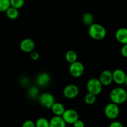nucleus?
<instances>
[{
	"label": "nucleus",
	"instance_id": "1",
	"mask_svg": "<svg viewBox=\"0 0 127 127\" xmlns=\"http://www.w3.org/2000/svg\"><path fill=\"white\" fill-rule=\"evenodd\" d=\"M109 97L111 102L119 105L124 104L127 100V92L124 88L117 87L110 91Z\"/></svg>",
	"mask_w": 127,
	"mask_h": 127
},
{
	"label": "nucleus",
	"instance_id": "2",
	"mask_svg": "<svg viewBox=\"0 0 127 127\" xmlns=\"http://www.w3.org/2000/svg\"><path fill=\"white\" fill-rule=\"evenodd\" d=\"M88 33L94 40H100L105 38L107 34V31L102 25L97 23H93L89 26Z\"/></svg>",
	"mask_w": 127,
	"mask_h": 127
},
{
	"label": "nucleus",
	"instance_id": "3",
	"mask_svg": "<svg viewBox=\"0 0 127 127\" xmlns=\"http://www.w3.org/2000/svg\"><path fill=\"white\" fill-rule=\"evenodd\" d=\"M86 88L88 93L95 95H98L103 90V86L99 79L96 78H92L88 81Z\"/></svg>",
	"mask_w": 127,
	"mask_h": 127
},
{
	"label": "nucleus",
	"instance_id": "4",
	"mask_svg": "<svg viewBox=\"0 0 127 127\" xmlns=\"http://www.w3.org/2000/svg\"><path fill=\"white\" fill-rule=\"evenodd\" d=\"M38 101L41 106L47 109H51L52 105L55 102L54 95L49 93H44L40 94Z\"/></svg>",
	"mask_w": 127,
	"mask_h": 127
},
{
	"label": "nucleus",
	"instance_id": "5",
	"mask_svg": "<svg viewBox=\"0 0 127 127\" xmlns=\"http://www.w3.org/2000/svg\"><path fill=\"white\" fill-rule=\"evenodd\" d=\"M104 114L106 117L110 120H115L120 114V109L119 105L112 102L109 103L104 109Z\"/></svg>",
	"mask_w": 127,
	"mask_h": 127
},
{
	"label": "nucleus",
	"instance_id": "6",
	"mask_svg": "<svg viewBox=\"0 0 127 127\" xmlns=\"http://www.w3.org/2000/svg\"><path fill=\"white\" fill-rule=\"evenodd\" d=\"M69 72L71 76L74 78H79L82 76L84 72V66L83 63L76 61L69 64Z\"/></svg>",
	"mask_w": 127,
	"mask_h": 127
},
{
	"label": "nucleus",
	"instance_id": "7",
	"mask_svg": "<svg viewBox=\"0 0 127 127\" xmlns=\"http://www.w3.org/2000/svg\"><path fill=\"white\" fill-rule=\"evenodd\" d=\"M62 117L66 124H73L79 119V114L74 109H66Z\"/></svg>",
	"mask_w": 127,
	"mask_h": 127
},
{
	"label": "nucleus",
	"instance_id": "8",
	"mask_svg": "<svg viewBox=\"0 0 127 127\" xmlns=\"http://www.w3.org/2000/svg\"><path fill=\"white\" fill-rule=\"evenodd\" d=\"M63 93L66 98L69 99H74L78 95L79 89L78 86L74 84H68L63 89Z\"/></svg>",
	"mask_w": 127,
	"mask_h": 127
},
{
	"label": "nucleus",
	"instance_id": "9",
	"mask_svg": "<svg viewBox=\"0 0 127 127\" xmlns=\"http://www.w3.org/2000/svg\"><path fill=\"white\" fill-rule=\"evenodd\" d=\"M99 79L103 86H110L113 83L112 71L109 69H105L102 71L100 74Z\"/></svg>",
	"mask_w": 127,
	"mask_h": 127
},
{
	"label": "nucleus",
	"instance_id": "10",
	"mask_svg": "<svg viewBox=\"0 0 127 127\" xmlns=\"http://www.w3.org/2000/svg\"><path fill=\"white\" fill-rule=\"evenodd\" d=\"M35 43L34 41L29 38H24L20 43V49L25 53H30L34 51Z\"/></svg>",
	"mask_w": 127,
	"mask_h": 127
},
{
	"label": "nucleus",
	"instance_id": "11",
	"mask_svg": "<svg viewBox=\"0 0 127 127\" xmlns=\"http://www.w3.org/2000/svg\"><path fill=\"white\" fill-rule=\"evenodd\" d=\"M113 82L118 85L125 84L126 73L122 69H116L112 72Z\"/></svg>",
	"mask_w": 127,
	"mask_h": 127
},
{
	"label": "nucleus",
	"instance_id": "12",
	"mask_svg": "<svg viewBox=\"0 0 127 127\" xmlns=\"http://www.w3.org/2000/svg\"><path fill=\"white\" fill-rule=\"evenodd\" d=\"M51 80L50 75L48 73L42 72L38 74L36 78V84L39 87H45L50 83Z\"/></svg>",
	"mask_w": 127,
	"mask_h": 127
},
{
	"label": "nucleus",
	"instance_id": "13",
	"mask_svg": "<svg viewBox=\"0 0 127 127\" xmlns=\"http://www.w3.org/2000/svg\"><path fill=\"white\" fill-rule=\"evenodd\" d=\"M115 35L117 40L119 43L123 45L127 44V28H119L117 30Z\"/></svg>",
	"mask_w": 127,
	"mask_h": 127
},
{
	"label": "nucleus",
	"instance_id": "14",
	"mask_svg": "<svg viewBox=\"0 0 127 127\" xmlns=\"http://www.w3.org/2000/svg\"><path fill=\"white\" fill-rule=\"evenodd\" d=\"M50 109L52 113L54 114V116L58 117H62L66 110L65 107L62 103L56 102L53 104Z\"/></svg>",
	"mask_w": 127,
	"mask_h": 127
},
{
	"label": "nucleus",
	"instance_id": "15",
	"mask_svg": "<svg viewBox=\"0 0 127 127\" xmlns=\"http://www.w3.org/2000/svg\"><path fill=\"white\" fill-rule=\"evenodd\" d=\"M49 127H66V124L62 117L53 116L49 120Z\"/></svg>",
	"mask_w": 127,
	"mask_h": 127
},
{
	"label": "nucleus",
	"instance_id": "16",
	"mask_svg": "<svg viewBox=\"0 0 127 127\" xmlns=\"http://www.w3.org/2000/svg\"><path fill=\"white\" fill-rule=\"evenodd\" d=\"M65 60L69 64L74 63L78 61V54L74 50H68L65 54Z\"/></svg>",
	"mask_w": 127,
	"mask_h": 127
},
{
	"label": "nucleus",
	"instance_id": "17",
	"mask_svg": "<svg viewBox=\"0 0 127 127\" xmlns=\"http://www.w3.org/2000/svg\"><path fill=\"white\" fill-rule=\"evenodd\" d=\"M6 16H7L9 19L12 20H14L16 19L19 17V12L18 9L14 8V7L11 6V7L6 11Z\"/></svg>",
	"mask_w": 127,
	"mask_h": 127
},
{
	"label": "nucleus",
	"instance_id": "18",
	"mask_svg": "<svg viewBox=\"0 0 127 127\" xmlns=\"http://www.w3.org/2000/svg\"><path fill=\"white\" fill-rule=\"evenodd\" d=\"M27 94H28L29 97L31 99H37L39 96V90L37 86H31L29 88L27 91Z\"/></svg>",
	"mask_w": 127,
	"mask_h": 127
},
{
	"label": "nucleus",
	"instance_id": "19",
	"mask_svg": "<svg viewBox=\"0 0 127 127\" xmlns=\"http://www.w3.org/2000/svg\"><path fill=\"white\" fill-rule=\"evenodd\" d=\"M82 21L84 24L90 26L91 25L94 23V16L91 13L86 12L83 14Z\"/></svg>",
	"mask_w": 127,
	"mask_h": 127
},
{
	"label": "nucleus",
	"instance_id": "20",
	"mask_svg": "<svg viewBox=\"0 0 127 127\" xmlns=\"http://www.w3.org/2000/svg\"><path fill=\"white\" fill-rule=\"evenodd\" d=\"M35 124V127H49V120L45 117L38 118Z\"/></svg>",
	"mask_w": 127,
	"mask_h": 127
},
{
	"label": "nucleus",
	"instance_id": "21",
	"mask_svg": "<svg viewBox=\"0 0 127 127\" xmlns=\"http://www.w3.org/2000/svg\"><path fill=\"white\" fill-rule=\"evenodd\" d=\"M96 101V95H93L90 93H87L84 97V102L88 105H91L94 104Z\"/></svg>",
	"mask_w": 127,
	"mask_h": 127
},
{
	"label": "nucleus",
	"instance_id": "22",
	"mask_svg": "<svg viewBox=\"0 0 127 127\" xmlns=\"http://www.w3.org/2000/svg\"><path fill=\"white\" fill-rule=\"evenodd\" d=\"M25 1L24 0H10V4L11 7L17 9H19L24 6Z\"/></svg>",
	"mask_w": 127,
	"mask_h": 127
},
{
	"label": "nucleus",
	"instance_id": "23",
	"mask_svg": "<svg viewBox=\"0 0 127 127\" xmlns=\"http://www.w3.org/2000/svg\"><path fill=\"white\" fill-rule=\"evenodd\" d=\"M11 7L9 0H0V12H5Z\"/></svg>",
	"mask_w": 127,
	"mask_h": 127
},
{
	"label": "nucleus",
	"instance_id": "24",
	"mask_svg": "<svg viewBox=\"0 0 127 127\" xmlns=\"http://www.w3.org/2000/svg\"><path fill=\"white\" fill-rule=\"evenodd\" d=\"M21 127H35V124L31 120H27L24 122Z\"/></svg>",
	"mask_w": 127,
	"mask_h": 127
},
{
	"label": "nucleus",
	"instance_id": "25",
	"mask_svg": "<svg viewBox=\"0 0 127 127\" xmlns=\"http://www.w3.org/2000/svg\"><path fill=\"white\" fill-rule=\"evenodd\" d=\"M30 56H31V58H32V60H38V58H39L40 55H39V53L37 52V51H33V52H31L30 53Z\"/></svg>",
	"mask_w": 127,
	"mask_h": 127
},
{
	"label": "nucleus",
	"instance_id": "26",
	"mask_svg": "<svg viewBox=\"0 0 127 127\" xmlns=\"http://www.w3.org/2000/svg\"><path fill=\"white\" fill-rule=\"evenodd\" d=\"M73 125L74 127H85L84 123L81 120H79V119L76 120Z\"/></svg>",
	"mask_w": 127,
	"mask_h": 127
},
{
	"label": "nucleus",
	"instance_id": "27",
	"mask_svg": "<svg viewBox=\"0 0 127 127\" xmlns=\"http://www.w3.org/2000/svg\"><path fill=\"white\" fill-rule=\"evenodd\" d=\"M109 127H124L123 124L119 121H113L110 123Z\"/></svg>",
	"mask_w": 127,
	"mask_h": 127
},
{
	"label": "nucleus",
	"instance_id": "28",
	"mask_svg": "<svg viewBox=\"0 0 127 127\" xmlns=\"http://www.w3.org/2000/svg\"><path fill=\"white\" fill-rule=\"evenodd\" d=\"M121 54L124 57L127 58V44L122 46L121 48Z\"/></svg>",
	"mask_w": 127,
	"mask_h": 127
},
{
	"label": "nucleus",
	"instance_id": "29",
	"mask_svg": "<svg viewBox=\"0 0 127 127\" xmlns=\"http://www.w3.org/2000/svg\"><path fill=\"white\" fill-rule=\"evenodd\" d=\"M29 79L28 78H26V77L22 78L21 80V84H22V86H27L28 84H29Z\"/></svg>",
	"mask_w": 127,
	"mask_h": 127
},
{
	"label": "nucleus",
	"instance_id": "30",
	"mask_svg": "<svg viewBox=\"0 0 127 127\" xmlns=\"http://www.w3.org/2000/svg\"><path fill=\"white\" fill-rule=\"evenodd\" d=\"M125 84H126V85L127 86V73H126V78H125Z\"/></svg>",
	"mask_w": 127,
	"mask_h": 127
}]
</instances>
